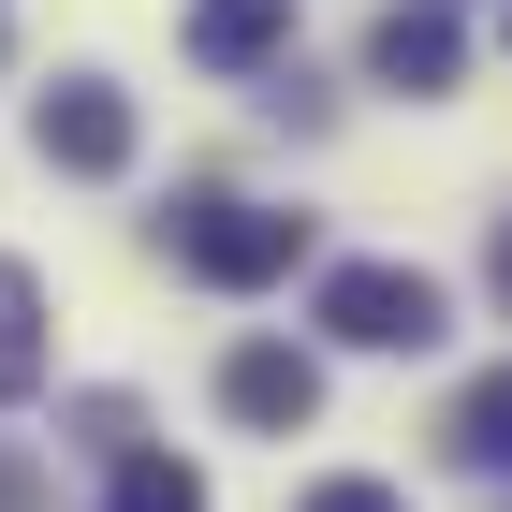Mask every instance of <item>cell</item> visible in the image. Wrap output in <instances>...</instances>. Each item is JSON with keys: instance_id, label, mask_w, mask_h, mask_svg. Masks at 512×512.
I'll use <instances>...</instances> for the list:
<instances>
[{"instance_id": "obj_9", "label": "cell", "mask_w": 512, "mask_h": 512, "mask_svg": "<svg viewBox=\"0 0 512 512\" xmlns=\"http://www.w3.org/2000/svg\"><path fill=\"white\" fill-rule=\"evenodd\" d=\"M44 381V293H30V264H0V395H30Z\"/></svg>"}, {"instance_id": "obj_4", "label": "cell", "mask_w": 512, "mask_h": 512, "mask_svg": "<svg viewBox=\"0 0 512 512\" xmlns=\"http://www.w3.org/2000/svg\"><path fill=\"white\" fill-rule=\"evenodd\" d=\"M220 410H235V425H264V439H293L322 410V366L293 352V337H249L235 366H220Z\"/></svg>"}, {"instance_id": "obj_8", "label": "cell", "mask_w": 512, "mask_h": 512, "mask_svg": "<svg viewBox=\"0 0 512 512\" xmlns=\"http://www.w3.org/2000/svg\"><path fill=\"white\" fill-rule=\"evenodd\" d=\"M439 439H454L469 469H512V366H483V381L454 395V425H439Z\"/></svg>"}, {"instance_id": "obj_3", "label": "cell", "mask_w": 512, "mask_h": 512, "mask_svg": "<svg viewBox=\"0 0 512 512\" xmlns=\"http://www.w3.org/2000/svg\"><path fill=\"white\" fill-rule=\"evenodd\" d=\"M44 161H59V176H118V161H132V103H118V88H103V74H74V88H44Z\"/></svg>"}, {"instance_id": "obj_2", "label": "cell", "mask_w": 512, "mask_h": 512, "mask_svg": "<svg viewBox=\"0 0 512 512\" xmlns=\"http://www.w3.org/2000/svg\"><path fill=\"white\" fill-rule=\"evenodd\" d=\"M322 337H352V352H425L439 337V278L425 264H337L322 278Z\"/></svg>"}, {"instance_id": "obj_1", "label": "cell", "mask_w": 512, "mask_h": 512, "mask_svg": "<svg viewBox=\"0 0 512 512\" xmlns=\"http://www.w3.org/2000/svg\"><path fill=\"white\" fill-rule=\"evenodd\" d=\"M161 249H176L191 278H220V293H264V278H293L308 220H293V205H249V191H191L176 220H161Z\"/></svg>"}, {"instance_id": "obj_10", "label": "cell", "mask_w": 512, "mask_h": 512, "mask_svg": "<svg viewBox=\"0 0 512 512\" xmlns=\"http://www.w3.org/2000/svg\"><path fill=\"white\" fill-rule=\"evenodd\" d=\"M293 512H410V498H395V483H308Z\"/></svg>"}, {"instance_id": "obj_7", "label": "cell", "mask_w": 512, "mask_h": 512, "mask_svg": "<svg viewBox=\"0 0 512 512\" xmlns=\"http://www.w3.org/2000/svg\"><path fill=\"white\" fill-rule=\"evenodd\" d=\"M103 512H205V469L191 454H161V439H103Z\"/></svg>"}, {"instance_id": "obj_11", "label": "cell", "mask_w": 512, "mask_h": 512, "mask_svg": "<svg viewBox=\"0 0 512 512\" xmlns=\"http://www.w3.org/2000/svg\"><path fill=\"white\" fill-rule=\"evenodd\" d=\"M483 278H498V308H512V220H498V249H483Z\"/></svg>"}, {"instance_id": "obj_5", "label": "cell", "mask_w": 512, "mask_h": 512, "mask_svg": "<svg viewBox=\"0 0 512 512\" xmlns=\"http://www.w3.org/2000/svg\"><path fill=\"white\" fill-rule=\"evenodd\" d=\"M366 74L410 88V103H425V88H454V0H395L381 30H366Z\"/></svg>"}, {"instance_id": "obj_12", "label": "cell", "mask_w": 512, "mask_h": 512, "mask_svg": "<svg viewBox=\"0 0 512 512\" xmlns=\"http://www.w3.org/2000/svg\"><path fill=\"white\" fill-rule=\"evenodd\" d=\"M0 512H30V469H15V454H0Z\"/></svg>"}, {"instance_id": "obj_6", "label": "cell", "mask_w": 512, "mask_h": 512, "mask_svg": "<svg viewBox=\"0 0 512 512\" xmlns=\"http://www.w3.org/2000/svg\"><path fill=\"white\" fill-rule=\"evenodd\" d=\"M293 44V0H191V59L205 74H264Z\"/></svg>"}]
</instances>
